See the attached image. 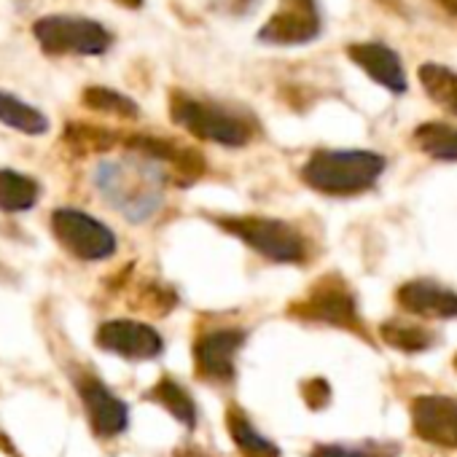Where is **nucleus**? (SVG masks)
Here are the masks:
<instances>
[{
    "label": "nucleus",
    "mask_w": 457,
    "mask_h": 457,
    "mask_svg": "<svg viewBox=\"0 0 457 457\" xmlns=\"http://www.w3.org/2000/svg\"><path fill=\"white\" fill-rule=\"evenodd\" d=\"M95 342L100 350L127 361H154L164 353V339L154 326L137 320H108L97 328Z\"/></svg>",
    "instance_id": "nucleus-9"
},
{
    "label": "nucleus",
    "mask_w": 457,
    "mask_h": 457,
    "mask_svg": "<svg viewBox=\"0 0 457 457\" xmlns=\"http://www.w3.org/2000/svg\"><path fill=\"white\" fill-rule=\"evenodd\" d=\"M379 337L385 345L401 350V353H422L433 345V334L422 326L403 323V320H387L379 326Z\"/></svg>",
    "instance_id": "nucleus-24"
},
{
    "label": "nucleus",
    "mask_w": 457,
    "mask_h": 457,
    "mask_svg": "<svg viewBox=\"0 0 457 457\" xmlns=\"http://www.w3.org/2000/svg\"><path fill=\"white\" fill-rule=\"evenodd\" d=\"M223 232L243 240L259 256L275 264H302L307 256L304 237L286 220L262 218V215H235V218H218Z\"/></svg>",
    "instance_id": "nucleus-5"
},
{
    "label": "nucleus",
    "mask_w": 457,
    "mask_h": 457,
    "mask_svg": "<svg viewBox=\"0 0 457 457\" xmlns=\"http://www.w3.org/2000/svg\"><path fill=\"white\" fill-rule=\"evenodd\" d=\"M288 312L294 318H302V320H310V323H326V326H337V328H350V331L366 337V331L361 328L355 299H353L347 283L342 278H337V275L320 278L310 288V294L304 299L291 304Z\"/></svg>",
    "instance_id": "nucleus-7"
},
{
    "label": "nucleus",
    "mask_w": 457,
    "mask_h": 457,
    "mask_svg": "<svg viewBox=\"0 0 457 457\" xmlns=\"http://www.w3.org/2000/svg\"><path fill=\"white\" fill-rule=\"evenodd\" d=\"M81 103L95 113L116 116V119H137L140 116V105L132 97L111 89V87H87L81 95Z\"/></svg>",
    "instance_id": "nucleus-23"
},
{
    "label": "nucleus",
    "mask_w": 457,
    "mask_h": 457,
    "mask_svg": "<svg viewBox=\"0 0 457 457\" xmlns=\"http://www.w3.org/2000/svg\"><path fill=\"white\" fill-rule=\"evenodd\" d=\"M38 199H41V186L36 178L17 170H0V210L25 212L33 210Z\"/></svg>",
    "instance_id": "nucleus-19"
},
{
    "label": "nucleus",
    "mask_w": 457,
    "mask_h": 457,
    "mask_svg": "<svg viewBox=\"0 0 457 457\" xmlns=\"http://www.w3.org/2000/svg\"><path fill=\"white\" fill-rule=\"evenodd\" d=\"M62 140L76 156H89V154L111 151L119 143V135L108 127H97V124H87V121H68Z\"/></svg>",
    "instance_id": "nucleus-20"
},
{
    "label": "nucleus",
    "mask_w": 457,
    "mask_h": 457,
    "mask_svg": "<svg viewBox=\"0 0 457 457\" xmlns=\"http://www.w3.org/2000/svg\"><path fill=\"white\" fill-rule=\"evenodd\" d=\"M417 81L438 108L457 116V71L441 62H422L417 68Z\"/></svg>",
    "instance_id": "nucleus-18"
},
{
    "label": "nucleus",
    "mask_w": 457,
    "mask_h": 457,
    "mask_svg": "<svg viewBox=\"0 0 457 457\" xmlns=\"http://www.w3.org/2000/svg\"><path fill=\"white\" fill-rule=\"evenodd\" d=\"M113 4L121 6V9H127V12H140L145 0H113Z\"/></svg>",
    "instance_id": "nucleus-29"
},
{
    "label": "nucleus",
    "mask_w": 457,
    "mask_h": 457,
    "mask_svg": "<svg viewBox=\"0 0 457 457\" xmlns=\"http://www.w3.org/2000/svg\"><path fill=\"white\" fill-rule=\"evenodd\" d=\"M0 124H6L9 129H17L22 135L38 137L49 132V116L38 111L36 105L25 103L22 97L0 89Z\"/></svg>",
    "instance_id": "nucleus-17"
},
{
    "label": "nucleus",
    "mask_w": 457,
    "mask_h": 457,
    "mask_svg": "<svg viewBox=\"0 0 457 457\" xmlns=\"http://www.w3.org/2000/svg\"><path fill=\"white\" fill-rule=\"evenodd\" d=\"M148 398L156 401L159 406H164V409H167L178 422H183L186 428H194V425H196V403H194V398L188 395V390H186L183 385H178L175 379L162 377V379L151 387Z\"/></svg>",
    "instance_id": "nucleus-22"
},
{
    "label": "nucleus",
    "mask_w": 457,
    "mask_h": 457,
    "mask_svg": "<svg viewBox=\"0 0 457 457\" xmlns=\"http://www.w3.org/2000/svg\"><path fill=\"white\" fill-rule=\"evenodd\" d=\"M347 57L382 89L390 95H403L409 89V79L403 62L395 49L382 41H358L347 46Z\"/></svg>",
    "instance_id": "nucleus-14"
},
{
    "label": "nucleus",
    "mask_w": 457,
    "mask_h": 457,
    "mask_svg": "<svg viewBox=\"0 0 457 457\" xmlns=\"http://www.w3.org/2000/svg\"><path fill=\"white\" fill-rule=\"evenodd\" d=\"M33 36L49 57H100L113 46V33L105 25L76 14H46L33 22Z\"/></svg>",
    "instance_id": "nucleus-4"
},
{
    "label": "nucleus",
    "mask_w": 457,
    "mask_h": 457,
    "mask_svg": "<svg viewBox=\"0 0 457 457\" xmlns=\"http://www.w3.org/2000/svg\"><path fill=\"white\" fill-rule=\"evenodd\" d=\"M175 457H212V454H207V452L199 449V446H183V449L175 452Z\"/></svg>",
    "instance_id": "nucleus-28"
},
{
    "label": "nucleus",
    "mask_w": 457,
    "mask_h": 457,
    "mask_svg": "<svg viewBox=\"0 0 457 457\" xmlns=\"http://www.w3.org/2000/svg\"><path fill=\"white\" fill-rule=\"evenodd\" d=\"M175 304H178V296H175L170 288H164V286H159V283H145V286L140 288V294L132 299L129 307L143 310V312H148V315H167Z\"/></svg>",
    "instance_id": "nucleus-25"
},
{
    "label": "nucleus",
    "mask_w": 457,
    "mask_h": 457,
    "mask_svg": "<svg viewBox=\"0 0 457 457\" xmlns=\"http://www.w3.org/2000/svg\"><path fill=\"white\" fill-rule=\"evenodd\" d=\"M170 119L188 135L226 148H243L256 135L253 119L220 103L186 95L180 89L170 92Z\"/></svg>",
    "instance_id": "nucleus-3"
},
{
    "label": "nucleus",
    "mask_w": 457,
    "mask_h": 457,
    "mask_svg": "<svg viewBox=\"0 0 457 457\" xmlns=\"http://www.w3.org/2000/svg\"><path fill=\"white\" fill-rule=\"evenodd\" d=\"M323 33V14L318 0H278L272 17L259 28L256 41L264 46L291 49L315 44Z\"/></svg>",
    "instance_id": "nucleus-8"
},
{
    "label": "nucleus",
    "mask_w": 457,
    "mask_h": 457,
    "mask_svg": "<svg viewBox=\"0 0 457 457\" xmlns=\"http://www.w3.org/2000/svg\"><path fill=\"white\" fill-rule=\"evenodd\" d=\"M436 4H438L446 14L457 17V0H436Z\"/></svg>",
    "instance_id": "nucleus-30"
},
{
    "label": "nucleus",
    "mask_w": 457,
    "mask_h": 457,
    "mask_svg": "<svg viewBox=\"0 0 457 457\" xmlns=\"http://www.w3.org/2000/svg\"><path fill=\"white\" fill-rule=\"evenodd\" d=\"M226 428L232 436L235 446L245 457H280V449L248 420V414L240 406H232L226 411Z\"/></svg>",
    "instance_id": "nucleus-16"
},
{
    "label": "nucleus",
    "mask_w": 457,
    "mask_h": 457,
    "mask_svg": "<svg viewBox=\"0 0 457 457\" xmlns=\"http://www.w3.org/2000/svg\"><path fill=\"white\" fill-rule=\"evenodd\" d=\"M395 299L406 312L428 318V320L457 318V294L433 280H411L398 288Z\"/></svg>",
    "instance_id": "nucleus-15"
},
{
    "label": "nucleus",
    "mask_w": 457,
    "mask_h": 457,
    "mask_svg": "<svg viewBox=\"0 0 457 457\" xmlns=\"http://www.w3.org/2000/svg\"><path fill=\"white\" fill-rule=\"evenodd\" d=\"M92 180L111 207H116L127 220L143 223L164 202L167 170L151 159L132 154L129 159L100 162Z\"/></svg>",
    "instance_id": "nucleus-1"
},
{
    "label": "nucleus",
    "mask_w": 457,
    "mask_h": 457,
    "mask_svg": "<svg viewBox=\"0 0 457 457\" xmlns=\"http://www.w3.org/2000/svg\"><path fill=\"white\" fill-rule=\"evenodd\" d=\"M393 452L385 444H320L312 457H395Z\"/></svg>",
    "instance_id": "nucleus-26"
},
{
    "label": "nucleus",
    "mask_w": 457,
    "mask_h": 457,
    "mask_svg": "<svg viewBox=\"0 0 457 457\" xmlns=\"http://www.w3.org/2000/svg\"><path fill=\"white\" fill-rule=\"evenodd\" d=\"M454 369H457V358H454Z\"/></svg>",
    "instance_id": "nucleus-31"
},
{
    "label": "nucleus",
    "mask_w": 457,
    "mask_h": 457,
    "mask_svg": "<svg viewBox=\"0 0 457 457\" xmlns=\"http://www.w3.org/2000/svg\"><path fill=\"white\" fill-rule=\"evenodd\" d=\"M387 159L377 151L361 148H320L302 167V178L310 188L328 196H353L374 188L382 178Z\"/></svg>",
    "instance_id": "nucleus-2"
},
{
    "label": "nucleus",
    "mask_w": 457,
    "mask_h": 457,
    "mask_svg": "<svg viewBox=\"0 0 457 457\" xmlns=\"http://www.w3.org/2000/svg\"><path fill=\"white\" fill-rule=\"evenodd\" d=\"M414 145L438 162H457V127L444 121H425L414 129Z\"/></svg>",
    "instance_id": "nucleus-21"
},
{
    "label": "nucleus",
    "mask_w": 457,
    "mask_h": 457,
    "mask_svg": "<svg viewBox=\"0 0 457 457\" xmlns=\"http://www.w3.org/2000/svg\"><path fill=\"white\" fill-rule=\"evenodd\" d=\"M52 235L79 262H105L116 253V235L95 215L76 207L52 212Z\"/></svg>",
    "instance_id": "nucleus-6"
},
{
    "label": "nucleus",
    "mask_w": 457,
    "mask_h": 457,
    "mask_svg": "<svg viewBox=\"0 0 457 457\" xmlns=\"http://www.w3.org/2000/svg\"><path fill=\"white\" fill-rule=\"evenodd\" d=\"M414 433L446 449H457V401L446 395H420L411 403Z\"/></svg>",
    "instance_id": "nucleus-13"
},
{
    "label": "nucleus",
    "mask_w": 457,
    "mask_h": 457,
    "mask_svg": "<svg viewBox=\"0 0 457 457\" xmlns=\"http://www.w3.org/2000/svg\"><path fill=\"white\" fill-rule=\"evenodd\" d=\"M302 395H304L307 406L318 411V409H323V406L328 403V398H331V390H328V382H326V379L315 377V379L304 382V387H302Z\"/></svg>",
    "instance_id": "nucleus-27"
},
{
    "label": "nucleus",
    "mask_w": 457,
    "mask_h": 457,
    "mask_svg": "<svg viewBox=\"0 0 457 457\" xmlns=\"http://www.w3.org/2000/svg\"><path fill=\"white\" fill-rule=\"evenodd\" d=\"M79 395L84 401L92 430L100 438H113V436L127 430L129 406L119 395H113L103 379H97L95 374H81L79 377Z\"/></svg>",
    "instance_id": "nucleus-10"
},
{
    "label": "nucleus",
    "mask_w": 457,
    "mask_h": 457,
    "mask_svg": "<svg viewBox=\"0 0 457 457\" xmlns=\"http://www.w3.org/2000/svg\"><path fill=\"white\" fill-rule=\"evenodd\" d=\"M127 148L135 154V156H143V159H151L162 167H170L175 180L180 186H188L194 183L196 178H202L204 172V156L194 148H186V145H178L175 140H167V137H154V135H132L127 137Z\"/></svg>",
    "instance_id": "nucleus-11"
},
{
    "label": "nucleus",
    "mask_w": 457,
    "mask_h": 457,
    "mask_svg": "<svg viewBox=\"0 0 457 457\" xmlns=\"http://www.w3.org/2000/svg\"><path fill=\"white\" fill-rule=\"evenodd\" d=\"M245 342V334L237 328L207 331L194 342V363L196 371L210 382L235 379V358Z\"/></svg>",
    "instance_id": "nucleus-12"
}]
</instances>
